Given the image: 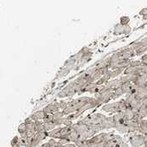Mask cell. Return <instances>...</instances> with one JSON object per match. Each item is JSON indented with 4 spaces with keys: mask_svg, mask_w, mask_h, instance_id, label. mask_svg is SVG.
Returning <instances> with one entry per match:
<instances>
[{
    "mask_svg": "<svg viewBox=\"0 0 147 147\" xmlns=\"http://www.w3.org/2000/svg\"><path fill=\"white\" fill-rule=\"evenodd\" d=\"M79 92H80V88L76 84V82L74 81V82H70L69 84H67L60 93H58L57 97L60 99H63V98L72 96V95L76 94Z\"/></svg>",
    "mask_w": 147,
    "mask_h": 147,
    "instance_id": "1",
    "label": "cell"
},
{
    "mask_svg": "<svg viewBox=\"0 0 147 147\" xmlns=\"http://www.w3.org/2000/svg\"><path fill=\"white\" fill-rule=\"evenodd\" d=\"M145 136L141 133H133L129 137V143L131 147H142L145 142Z\"/></svg>",
    "mask_w": 147,
    "mask_h": 147,
    "instance_id": "2",
    "label": "cell"
},
{
    "mask_svg": "<svg viewBox=\"0 0 147 147\" xmlns=\"http://www.w3.org/2000/svg\"><path fill=\"white\" fill-rule=\"evenodd\" d=\"M102 110L107 113H119V102H112V103H107L102 106Z\"/></svg>",
    "mask_w": 147,
    "mask_h": 147,
    "instance_id": "3",
    "label": "cell"
},
{
    "mask_svg": "<svg viewBox=\"0 0 147 147\" xmlns=\"http://www.w3.org/2000/svg\"><path fill=\"white\" fill-rule=\"evenodd\" d=\"M105 138H106V132H100V133L94 135V137H92L91 138L88 139V142L93 147H95L96 145L102 144L105 141Z\"/></svg>",
    "mask_w": 147,
    "mask_h": 147,
    "instance_id": "4",
    "label": "cell"
},
{
    "mask_svg": "<svg viewBox=\"0 0 147 147\" xmlns=\"http://www.w3.org/2000/svg\"><path fill=\"white\" fill-rule=\"evenodd\" d=\"M48 136L47 131H42V132H36V134L32 138V145L33 147H37L42 141H43Z\"/></svg>",
    "mask_w": 147,
    "mask_h": 147,
    "instance_id": "5",
    "label": "cell"
},
{
    "mask_svg": "<svg viewBox=\"0 0 147 147\" xmlns=\"http://www.w3.org/2000/svg\"><path fill=\"white\" fill-rule=\"evenodd\" d=\"M100 126H101L102 131L114 129V127H115V120L113 119V115L107 116V119H105V121L100 124Z\"/></svg>",
    "mask_w": 147,
    "mask_h": 147,
    "instance_id": "6",
    "label": "cell"
},
{
    "mask_svg": "<svg viewBox=\"0 0 147 147\" xmlns=\"http://www.w3.org/2000/svg\"><path fill=\"white\" fill-rule=\"evenodd\" d=\"M106 119H107V116L103 113H92L91 114V124L100 125L101 123H103L105 121Z\"/></svg>",
    "mask_w": 147,
    "mask_h": 147,
    "instance_id": "7",
    "label": "cell"
},
{
    "mask_svg": "<svg viewBox=\"0 0 147 147\" xmlns=\"http://www.w3.org/2000/svg\"><path fill=\"white\" fill-rule=\"evenodd\" d=\"M127 129H128V133H135L139 130V124L131 119L127 123Z\"/></svg>",
    "mask_w": 147,
    "mask_h": 147,
    "instance_id": "8",
    "label": "cell"
},
{
    "mask_svg": "<svg viewBox=\"0 0 147 147\" xmlns=\"http://www.w3.org/2000/svg\"><path fill=\"white\" fill-rule=\"evenodd\" d=\"M73 70V68H71V67H65V66H63L59 71H58V73H57V75H56V79L57 78H63V77H65L66 76H67L68 74L71 72Z\"/></svg>",
    "mask_w": 147,
    "mask_h": 147,
    "instance_id": "9",
    "label": "cell"
},
{
    "mask_svg": "<svg viewBox=\"0 0 147 147\" xmlns=\"http://www.w3.org/2000/svg\"><path fill=\"white\" fill-rule=\"evenodd\" d=\"M30 117V119H31L33 121L43 120V119H44V117H45V114H44V113H43L42 110H39V111L35 112L34 113H32Z\"/></svg>",
    "mask_w": 147,
    "mask_h": 147,
    "instance_id": "10",
    "label": "cell"
},
{
    "mask_svg": "<svg viewBox=\"0 0 147 147\" xmlns=\"http://www.w3.org/2000/svg\"><path fill=\"white\" fill-rule=\"evenodd\" d=\"M61 126L60 127H55L54 130H52L51 131L48 132V136L51 138H55V139H60L61 138Z\"/></svg>",
    "mask_w": 147,
    "mask_h": 147,
    "instance_id": "11",
    "label": "cell"
},
{
    "mask_svg": "<svg viewBox=\"0 0 147 147\" xmlns=\"http://www.w3.org/2000/svg\"><path fill=\"white\" fill-rule=\"evenodd\" d=\"M114 129L120 134H125L128 133V129H127V125L125 124H121V123H115V127Z\"/></svg>",
    "mask_w": 147,
    "mask_h": 147,
    "instance_id": "12",
    "label": "cell"
},
{
    "mask_svg": "<svg viewBox=\"0 0 147 147\" xmlns=\"http://www.w3.org/2000/svg\"><path fill=\"white\" fill-rule=\"evenodd\" d=\"M67 139L70 142V143H73L75 144L78 139H79V134L73 129L72 127V131H70V133L68 134V136L67 137Z\"/></svg>",
    "mask_w": 147,
    "mask_h": 147,
    "instance_id": "13",
    "label": "cell"
},
{
    "mask_svg": "<svg viewBox=\"0 0 147 147\" xmlns=\"http://www.w3.org/2000/svg\"><path fill=\"white\" fill-rule=\"evenodd\" d=\"M35 123V129L36 132H42V131H46L44 129V123L42 120H37V121H34Z\"/></svg>",
    "mask_w": 147,
    "mask_h": 147,
    "instance_id": "14",
    "label": "cell"
},
{
    "mask_svg": "<svg viewBox=\"0 0 147 147\" xmlns=\"http://www.w3.org/2000/svg\"><path fill=\"white\" fill-rule=\"evenodd\" d=\"M11 147H24L18 136H15L11 141Z\"/></svg>",
    "mask_w": 147,
    "mask_h": 147,
    "instance_id": "15",
    "label": "cell"
},
{
    "mask_svg": "<svg viewBox=\"0 0 147 147\" xmlns=\"http://www.w3.org/2000/svg\"><path fill=\"white\" fill-rule=\"evenodd\" d=\"M47 107L49 108V110L50 111V113L53 114L58 111H60V108H59V106H58V102H54V103H51V104H49L47 106Z\"/></svg>",
    "mask_w": 147,
    "mask_h": 147,
    "instance_id": "16",
    "label": "cell"
},
{
    "mask_svg": "<svg viewBox=\"0 0 147 147\" xmlns=\"http://www.w3.org/2000/svg\"><path fill=\"white\" fill-rule=\"evenodd\" d=\"M26 130H27V127H26V124H25L24 122L22 123V124H20V125H18V133L20 134V136H21V135H24V134L26 133Z\"/></svg>",
    "mask_w": 147,
    "mask_h": 147,
    "instance_id": "17",
    "label": "cell"
},
{
    "mask_svg": "<svg viewBox=\"0 0 147 147\" xmlns=\"http://www.w3.org/2000/svg\"><path fill=\"white\" fill-rule=\"evenodd\" d=\"M44 123V122H43ZM56 126L55 125V124L53 122H49V123H44V129L47 132L51 131L52 130H54Z\"/></svg>",
    "mask_w": 147,
    "mask_h": 147,
    "instance_id": "18",
    "label": "cell"
},
{
    "mask_svg": "<svg viewBox=\"0 0 147 147\" xmlns=\"http://www.w3.org/2000/svg\"><path fill=\"white\" fill-rule=\"evenodd\" d=\"M48 143H49V144L50 147H62L61 144L59 143V141L56 140V139H55V138H50L48 141Z\"/></svg>",
    "mask_w": 147,
    "mask_h": 147,
    "instance_id": "19",
    "label": "cell"
},
{
    "mask_svg": "<svg viewBox=\"0 0 147 147\" xmlns=\"http://www.w3.org/2000/svg\"><path fill=\"white\" fill-rule=\"evenodd\" d=\"M58 106H59V108L61 111H63L67 107V102H66L65 100H60V101H58Z\"/></svg>",
    "mask_w": 147,
    "mask_h": 147,
    "instance_id": "20",
    "label": "cell"
},
{
    "mask_svg": "<svg viewBox=\"0 0 147 147\" xmlns=\"http://www.w3.org/2000/svg\"><path fill=\"white\" fill-rule=\"evenodd\" d=\"M53 120H54L53 114H49V115H45V117H44L42 121L44 123H49V122H53Z\"/></svg>",
    "mask_w": 147,
    "mask_h": 147,
    "instance_id": "21",
    "label": "cell"
},
{
    "mask_svg": "<svg viewBox=\"0 0 147 147\" xmlns=\"http://www.w3.org/2000/svg\"><path fill=\"white\" fill-rule=\"evenodd\" d=\"M131 67H141L143 66V63L141 61H132L131 62Z\"/></svg>",
    "mask_w": 147,
    "mask_h": 147,
    "instance_id": "22",
    "label": "cell"
},
{
    "mask_svg": "<svg viewBox=\"0 0 147 147\" xmlns=\"http://www.w3.org/2000/svg\"><path fill=\"white\" fill-rule=\"evenodd\" d=\"M58 141H59V143L61 144V146L66 145V144H70V142H69L67 138H61V139H58Z\"/></svg>",
    "mask_w": 147,
    "mask_h": 147,
    "instance_id": "23",
    "label": "cell"
},
{
    "mask_svg": "<svg viewBox=\"0 0 147 147\" xmlns=\"http://www.w3.org/2000/svg\"><path fill=\"white\" fill-rule=\"evenodd\" d=\"M78 147H93L88 142V140H86L83 144H82L80 146H78Z\"/></svg>",
    "mask_w": 147,
    "mask_h": 147,
    "instance_id": "24",
    "label": "cell"
},
{
    "mask_svg": "<svg viewBox=\"0 0 147 147\" xmlns=\"http://www.w3.org/2000/svg\"><path fill=\"white\" fill-rule=\"evenodd\" d=\"M62 147H76V145L75 144H73V143H70V144H67L66 145H63Z\"/></svg>",
    "mask_w": 147,
    "mask_h": 147,
    "instance_id": "25",
    "label": "cell"
},
{
    "mask_svg": "<svg viewBox=\"0 0 147 147\" xmlns=\"http://www.w3.org/2000/svg\"><path fill=\"white\" fill-rule=\"evenodd\" d=\"M41 147H50V146H49V143L47 142V143H44V144H42L41 145Z\"/></svg>",
    "mask_w": 147,
    "mask_h": 147,
    "instance_id": "26",
    "label": "cell"
}]
</instances>
